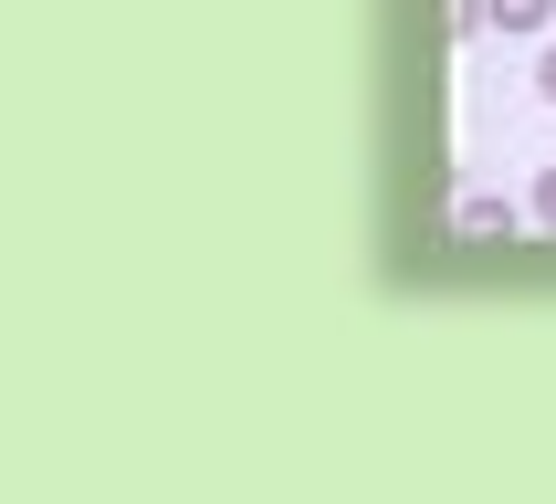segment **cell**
<instances>
[{
  "label": "cell",
  "instance_id": "obj_1",
  "mask_svg": "<svg viewBox=\"0 0 556 504\" xmlns=\"http://www.w3.org/2000/svg\"><path fill=\"white\" fill-rule=\"evenodd\" d=\"M515 231V200H463V242H504Z\"/></svg>",
  "mask_w": 556,
  "mask_h": 504
},
{
  "label": "cell",
  "instance_id": "obj_2",
  "mask_svg": "<svg viewBox=\"0 0 556 504\" xmlns=\"http://www.w3.org/2000/svg\"><path fill=\"white\" fill-rule=\"evenodd\" d=\"M556 22V0H494V32L504 42H526V32H546Z\"/></svg>",
  "mask_w": 556,
  "mask_h": 504
},
{
  "label": "cell",
  "instance_id": "obj_3",
  "mask_svg": "<svg viewBox=\"0 0 556 504\" xmlns=\"http://www.w3.org/2000/svg\"><path fill=\"white\" fill-rule=\"evenodd\" d=\"M535 220H546V231H556V168H546V179H535Z\"/></svg>",
  "mask_w": 556,
  "mask_h": 504
},
{
  "label": "cell",
  "instance_id": "obj_4",
  "mask_svg": "<svg viewBox=\"0 0 556 504\" xmlns=\"http://www.w3.org/2000/svg\"><path fill=\"white\" fill-rule=\"evenodd\" d=\"M535 94H546V105H556V53H546V63H535Z\"/></svg>",
  "mask_w": 556,
  "mask_h": 504
}]
</instances>
